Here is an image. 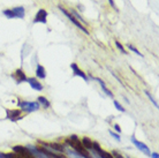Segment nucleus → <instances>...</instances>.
<instances>
[{
  "mask_svg": "<svg viewBox=\"0 0 159 158\" xmlns=\"http://www.w3.org/2000/svg\"><path fill=\"white\" fill-rule=\"evenodd\" d=\"M112 156H113V158H123L122 156L120 154H118L116 151H113V152H112Z\"/></svg>",
  "mask_w": 159,
  "mask_h": 158,
  "instance_id": "393cba45",
  "label": "nucleus"
},
{
  "mask_svg": "<svg viewBox=\"0 0 159 158\" xmlns=\"http://www.w3.org/2000/svg\"><path fill=\"white\" fill-rule=\"evenodd\" d=\"M46 17H48V12H46L45 9H43V8H40L39 11L36 13V15H35L34 23H44V24H46V22H48Z\"/></svg>",
  "mask_w": 159,
  "mask_h": 158,
  "instance_id": "423d86ee",
  "label": "nucleus"
},
{
  "mask_svg": "<svg viewBox=\"0 0 159 158\" xmlns=\"http://www.w3.org/2000/svg\"><path fill=\"white\" fill-rule=\"evenodd\" d=\"M116 46L119 49L120 51H121V53H123V54H126V53H127V51H126V50H125V48L122 46V44L120 43V42H118V40H116Z\"/></svg>",
  "mask_w": 159,
  "mask_h": 158,
  "instance_id": "b1692460",
  "label": "nucleus"
},
{
  "mask_svg": "<svg viewBox=\"0 0 159 158\" xmlns=\"http://www.w3.org/2000/svg\"><path fill=\"white\" fill-rule=\"evenodd\" d=\"M131 142H133V144L136 146V148H139V150L141 151H143L144 154L145 155H151L150 154V150H149V148H148V146H145L144 143H142V142H139V141H137L134 136L131 137Z\"/></svg>",
  "mask_w": 159,
  "mask_h": 158,
  "instance_id": "6e6552de",
  "label": "nucleus"
},
{
  "mask_svg": "<svg viewBox=\"0 0 159 158\" xmlns=\"http://www.w3.org/2000/svg\"><path fill=\"white\" fill-rule=\"evenodd\" d=\"M14 76H15L17 84H20V83H22V82H25V81H27V79H28V77L25 76V74H24V72L22 71V69H17V71L14 73Z\"/></svg>",
  "mask_w": 159,
  "mask_h": 158,
  "instance_id": "f8f14e48",
  "label": "nucleus"
},
{
  "mask_svg": "<svg viewBox=\"0 0 159 158\" xmlns=\"http://www.w3.org/2000/svg\"><path fill=\"white\" fill-rule=\"evenodd\" d=\"M7 19H23L24 15H25V9L22 6H19V7H14L12 9H5L2 12Z\"/></svg>",
  "mask_w": 159,
  "mask_h": 158,
  "instance_id": "f03ea898",
  "label": "nucleus"
},
{
  "mask_svg": "<svg viewBox=\"0 0 159 158\" xmlns=\"http://www.w3.org/2000/svg\"><path fill=\"white\" fill-rule=\"evenodd\" d=\"M144 92H145V95L148 96V98H149V99H150V100H151V102H152V104H153V105H155V106L157 107V109H158V103H157V102H156V100H155V98L152 97L151 94H150L149 91H147V90L144 91Z\"/></svg>",
  "mask_w": 159,
  "mask_h": 158,
  "instance_id": "aec40b11",
  "label": "nucleus"
},
{
  "mask_svg": "<svg viewBox=\"0 0 159 158\" xmlns=\"http://www.w3.org/2000/svg\"><path fill=\"white\" fill-rule=\"evenodd\" d=\"M114 129L116 131V133H120V132H121V127H120L119 125L116 123V125H114Z\"/></svg>",
  "mask_w": 159,
  "mask_h": 158,
  "instance_id": "cd10ccee",
  "label": "nucleus"
},
{
  "mask_svg": "<svg viewBox=\"0 0 159 158\" xmlns=\"http://www.w3.org/2000/svg\"><path fill=\"white\" fill-rule=\"evenodd\" d=\"M92 149L99 155L100 158H113V156H112L111 154H108V152H106V151H104L97 142H92Z\"/></svg>",
  "mask_w": 159,
  "mask_h": 158,
  "instance_id": "0eeeda50",
  "label": "nucleus"
},
{
  "mask_svg": "<svg viewBox=\"0 0 159 158\" xmlns=\"http://www.w3.org/2000/svg\"><path fill=\"white\" fill-rule=\"evenodd\" d=\"M36 76L38 79H45L46 77V71L42 65H38L36 68Z\"/></svg>",
  "mask_w": 159,
  "mask_h": 158,
  "instance_id": "4468645a",
  "label": "nucleus"
},
{
  "mask_svg": "<svg viewBox=\"0 0 159 158\" xmlns=\"http://www.w3.org/2000/svg\"><path fill=\"white\" fill-rule=\"evenodd\" d=\"M70 68L73 69V73H74L76 76H80V77H82L84 81H88V76L85 75V74H84V73L81 71V69H80L79 66H77L76 63H70Z\"/></svg>",
  "mask_w": 159,
  "mask_h": 158,
  "instance_id": "9d476101",
  "label": "nucleus"
},
{
  "mask_svg": "<svg viewBox=\"0 0 159 158\" xmlns=\"http://www.w3.org/2000/svg\"><path fill=\"white\" fill-rule=\"evenodd\" d=\"M17 106L20 107L22 111H24V112L30 113V112H35V111L39 110L40 104L38 102H19Z\"/></svg>",
  "mask_w": 159,
  "mask_h": 158,
  "instance_id": "20e7f679",
  "label": "nucleus"
},
{
  "mask_svg": "<svg viewBox=\"0 0 159 158\" xmlns=\"http://www.w3.org/2000/svg\"><path fill=\"white\" fill-rule=\"evenodd\" d=\"M27 82L30 84V87H31L34 90H37V91L43 90V84H42L38 80L35 79V77H29V79H27Z\"/></svg>",
  "mask_w": 159,
  "mask_h": 158,
  "instance_id": "1a4fd4ad",
  "label": "nucleus"
},
{
  "mask_svg": "<svg viewBox=\"0 0 159 158\" xmlns=\"http://www.w3.org/2000/svg\"><path fill=\"white\" fill-rule=\"evenodd\" d=\"M127 46H128V49H129L130 51H133V52H134V53H136V54H137V55H139V57H143V54H142V53H141V52H139V50H137V49H136V48H134V46H133L131 44H128Z\"/></svg>",
  "mask_w": 159,
  "mask_h": 158,
  "instance_id": "4be33fe9",
  "label": "nucleus"
},
{
  "mask_svg": "<svg viewBox=\"0 0 159 158\" xmlns=\"http://www.w3.org/2000/svg\"><path fill=\"white\" fill-rule=\"evenodd\" d=\"M113 104H114V106H116V110L120 111V112H125V111H126V110H125V107H123L122 105L118 102V100H113Z\"/></svg>",
  "mask_w": 159,
  "mask_h": 158,
  "instance_id": "412c9836",
  "label": "nucleus"
},
{
  "mask_svg": "<svg viewBox=\"0 0 159 158\" xmlns=\"http://www.w3.org/2000/svg\"><path fill=\"white\" fill-rule=\"evenodd\" d=\"M45 146H48V148H51L52 150L54 151H58V152H64L65 151V148L62 146H60V144H57V143H52V144H48V143H44Z\"/></svg>",
  "mask_w": 159,
  "mask_h": 158,
  "instance_id": "2eb2a0df",
  "label": "nucleus"
},
{
  "mask_svg": "<svg viewBox=\"0 0 159 158\" xmlns=\"http://www.w3.org/2000/svg\"><path fill=\"white\" fill-rule=\"evenodd\" d=\"M151 156H152V158H159V155H158V152H152V154H151Z\"/></svg>",
  "mask_w": 159,
  "mask_h": 158,
  "instance_id": "c85d7f7f",
  "label": "nucleus"
},
{
  "mask_svg": "<svg viewBox=\"0 0 159 158\" xmlns=\"http://www.w3.org/2000/svg\"><path fill=\"white\" fill-rule=\"evenodd\" d=\"M67 154L69 155L72 158H83L81 155L79 154V152H75V151L70 150V149H67Z\"/></svg>",
  "mask_w": 159,
  "mask_h": 158,
  "instance_id": "6ab92c4d",
  "label": "nucleus"
},
{
  "mask_svg": "<svg viewBox=\"0 0 159 158\" xmlns=\"http://www.w3.org/2000/svg\"><path fill=\"white\" fill-rule=\"evenodd\" d=\"M2 156L5 158H23L22 156H20V155L17 154H2Z\"/></svg>",
  "mask_w": 159,
  "mask_h": 158,
  "instance_id": "5701e85b",
  "label": "nucleus"
},
{
  "mask_svg": "<svg viewBox=\"0 0 159 158\" xmlns=\"http://www.w3.org/2000/svg\"><path fill=\"white\" fill-rule=\"evenodd\" d=\"M54 158H65V157H64V156H61V155H57Z\"/></svg>",
  "mask_w": 159,
  "mask_h": 158,
  "instance_id": "c756f323",
  "label": "nucleus"
},
{
  "mask_svg": "<svg viewBox=\"0 0 159 158\" xmlns=\"http://www.w3.org/2000/svg\"><path fill=\"white\" fill-rule=\"evenodd\" d=\"M82 146L87 149V150H91L92 149V142H91V140L90 138H88V137H83L82 138Z\"/></svg>",
  "mask_w": 159,
  "mask_h": 158,
  "instance_id": "dca6fc26",
  "label": "nucleus"
},
{
  "mask_svg": "<svg viewBox=\"0 0 159 158\" xmlns=\"http://www.w3.org/2000/svg\"><path fill=\"white\" fill-rule=\"evenodd\" d=\"M21 112L22 111L20 110H6V118L8 120H11V121H19L21 119L23 118L22 115H21Z\"/></svg>",
  "mask_w": 159,
  "mask_h": 158,
  "instance_id": "39448f33",
  "label": "nucleus"
},
{
  "mask_svg": "<svg viewBox=\"0 0 159 158\" xmlns=\"http://www.w3.org/2000/svg\"><path fill=\"white\" fill-rule=\"evenodd\" d=\"M27 148H28L29 150H30V152L34 155V157H35V158H48V156H45V155H44L42 151H39V149H38V148H36V146H28Z\"/></svg>",
  "mask_w": 159,
  "mask_h": 158,
  "instance_id": "9b49d317",
  "label": "nucleus"
},
{
  "mask_svg": "<svg viewBox=\"0 0 159 158\" xmlns=\"http://www.w3.org/2000/svg\"><path fill=\"white\" fill-rule=\"evenodd\" d=\"M70 14H72L73 16H74V17H75L76 20L77 21H80V22H82V23H85V21L83 20V19H82V16L80 15L79 13L76 12L75 9H72V12H70Z\"/></svg>",
  "mask_w": 159,
  "mask_h": 158,
  "instance_id": "a211bd4d",
  "label": "nucleus"
},
{
  "mask_svg": "<svg viewBox=\"0 0 159 158\" xmlns=\"http://www.w3.org/2000/svg\"><path fill=\"white\" fill-rule=\"evenodd\" d=\"M108 2H110V5H111L112 7L116 9V12H118V8H116V4H114V0H108Z\"/></svg>",
  "mask_w": 159,
  "mask_h": 158,
  "instance_id": "bb28decb",
  "label": "nucleus"
},
{
  "mask_svg": "<svg viewBox=\"0 0 159 158\" xmlns=\"http://www.w3.org/2000/svg\"><path fill=\"white\" fill-rule=\"evenodd\" d=\"M37 102H38L39 104H42L45 109H48V107H50V102H48L45 97H43V96H39V97H38V99H37Z\"/></svg>",
  "mask_w": 159,
  "mask_h": 158,
  "instance_id": "f3484780",
  "label": "nucleus"
},
{
  "mask_svg": "<svg viewBox=\"0 0 159 158\" xmlns=\"http://www.w3.org/2000/svg\"><path fill=\"white\" fill-rule=\"evenodd\" d=\"M91 79H92V80H95V81H97V82L99 83L100 87H102V89H103V91L105 92V95H106V96H110L111 98L113 97V94H112L111 91H110V90L107 89V88H106V86H105V82H104L103 80H100L99 77H91Z\"/></svg>",
  "mask_w": 159,
  "mask_h": 158,
  "instance_id": "ddd939ff",
  "label": "nucleus"
},
{
  "mask_svg": "<svg viewBox=\"0 0 159 158\" xmlns=\"http://www.w3.org/2000/svg\"><path fill=\"white\" fill-rule=\"evenodd\" d=\"M66 142L69 144V146H72L73 149L76 151V152H79L81 156L83 158H92L90 155H89V152H88V150L84 148L83 146H82V143H81V141H80V138L76 136V135H72L70 137L68 138Z\"/></svg>",
  "mask_w": 159,
  "mask_h": 158,
  "instance_id": "f257e3e1",
  "label": "nucleus"
},
{
  "mask_svg": "<svg viewBox=\"0 0 159 158\" xmlns=\"http://www.w3.org/2000/svg\"><path fill=\"white\" fill-rule=\"evenodd\" d=\"M0 158H5L4 156H2V154H0Z\"/></svg>",
  "mask_w": 159,
  "mask_h": 158,
  "instance_id": "7c9ffc66",
  "label": "nucleus"
},
{
  "mask_svg": "<svg viewBox=\"0 0 159 158\" xmlns=\"http://www.w3.org/2000/svg\"><path fill=\"white\" fill-rule=\"evenodd\" d=\"M58 8H59L60 11H61V13H62V14H64V15L66 16V17H67L68 20H69L73 24H74V26H76V27L79 28L80 30H82V31H83L84 34H87V35H89V31H88L87 28H84V27H83V24L81 23L80 21L76 20L75 17H74V16H73L72 14H70V13L68 12L67 9H65V8H64V7H61V6H59Z\"/></svg>",
  "mask_w": 159,
  "mask_h": 158,
  "instance_id": "7ed1b4c3",
  "label": "nucleus"
},
{
  "mask_svg": "<svg viewBox=\"0 0 159 158\" xmlns=\"http://www.w3.org/2000/svg\"><path fill=\"white\" fill-rule=\"evenodd\" d=\"M110 134L113 136V137L116 138V140H118V141H120V135L119 134H116V133H113V132H110Z\"/></svg>",
  "mask_w": 159,
  "mask_h": 158,
  "instance_id": "a878e982",
  "label": "nucleus"
}]
</instances>
